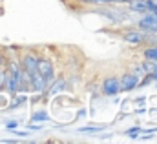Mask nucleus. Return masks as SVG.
Listing matches in <instances>:
<instances>
[{
  "label": "nucleus",
  "instance_id": "obj_1",
  "mask_svg": "<svg viewBox=\"0 0 157 144\" xmlns=\"http://www.w3.org/2000/svg\"><path fill=\"white\" fill-rule=\"evenodd\" d=\"M37 71L44 77V80L48 82V86L55 80V66L49 59H39L37 60Z\"/></svg>",
  "mask_w": 157,
  "mask_h": 144
},
{
  "label": "nucleus",
  "instance_id": "obj_2",
  "mask_svg": "<svg viewBox=\"0 0 157 144\" xmlns=\"http://www.w3.org/2000/svg\"><path fill=\"white\" fill-rule=\"evenodd\" d=\"M121 93V86H119V77H106L102 80V95L104 97H117Z\"/></svg>",
  "mask_w": 157,
  "mask_h": 144
},
{
  "label": "nucleus",
  "instance_id": "obj_3",
  "mask_svg": "<svg viewBox=\"0 0 157 144\" xmlns=\"http://www.w3.org/2000/svg\"><path fill=\"white\" fill-rule=\"evenodd\" d=\"M139 77L133 75V73H126L122 77H119V86H121V91H133L135 88H139Z\"/></svg>",
  "mask_w": 157,
  "mask_h": 144
},
{
  "label": "nucleus",
  "instance_id": "obj_4",
  "mask_svg": "<svg viewBox=\"0 0 157 144\" xmlns=\"http://www.w3.org/2000/svg\"><path fill=\"white\" fill-rule=\"evenodd\" d=\"M137 26H139V29H144V31H148V33H157V17L154 13H144L143 15V18L137 22Z\"/></svg>",
  "mask_w": 157,
  "mask_h": 144
},
{
  "label": "nucleus",
  "instance_id": "obj_5",
  "mask_svg": "<svg viewBox=\"0 0 157 144\" xmlns=\"http://www.w3.org/2000/svg\"><path fill=\"white\" fill-rule=\"evenodd\" d=\"M28 80H29V89H33L35 93H42L46 88H48V82L44 80V77L39 71H33L28 75Z\"/></svg>",
  "mask_w": 157,
  "mask_h": 144
},
{
  "label": "nucleus",
  "instance_id": "obj_6",
  "mask_svg": "<svg viewBox=\"0 0 157 144\" xmlns=\"http://www.w3.org/2000/svg\"><path fill=\"white\" fill-rule=\"evenodd\" d=\"M37 60H39V57L35 53H26L20 60V68L29 75V73L37 71Z\"/></svg>",
  "mask_w": 157,
  "mask_h": 144
},
{
  "label": "nucleus",
  "instance_id": "obj_7",
  "mask_svg": "<svg viewBox=\"0 0 157 144\" xmlns=\"http://www.w3.org/2000/svg\"><path fill=\"white\" fill-rule=\"evenodd\" d=\"M122 38H124L126 42H130V44H135V46H139V44H144V42H146V40H144V33H143V31H139V29H132V31L122 33Z\"/></svg>",
  "mask_w": 157,
  "mask_h": 144
},
{
  "label": "nucleus",
  "instance_id": "obj_8",
  "mask_svg": "<svg viewBox=\"0 0 157 144\" xmlns=\"http://www.w3.org/2000/svg\"><path fill=\"white\" fill-rule=\"evenodd\" d=\"M126 4H128V9L133 13H139V15L146 13V0H130Z\"/></svg>",
  "mask_w": 157,
  "mask_h": 144
},
{
  "label": "nucleus",
  "instance_id": "obj_9",
  "mask_svg": "<svg viewBox=\"0 0 157 144\" xmlns=\"http://www.w3.org/2000/svg\"><path fill=\"white\" fill-rule=\"evenodd\" d=\"M13 97H15V100H13V104H9V108H7V109H17L18 106H22V104L28 100V93H20V95H18V93H15Z\"/></svg>",
  "mask_w": 157,
  "mask_h": 144
},
{
  "label": "nucleus",
  "instance_id": "obj_10",
  "mask_svg": "<svg viewBox=\"0 0 157 144\" xmlns=\"http://www.w3.org/2000/svg\"><path fill=\"white\" fill-rule=\"evenodd\" d=\"M144 59L157 62V46H152V44H150V46L144 49Z\"/></svg>",
  "mask_w": 157,
  "mask_h": 144
},
{
  "label": "nucleus",
  "instance_id": "obj_11",
  "mask_svg": "<svg viewBox=\"0 0 157 144\" xmlns=\"http://www.w3.org/2000/svg\"><path fill=\"white\" fill-rule=\"evenodd\" d=\"M48 119H49V115H48V111H44V109L35 111V113L31 115V122H42V120H48Z\"/></svg>",
  "mask_w": 157,
  "mask_h": 144
},
{
  "label": "nucleus",
  "instance_id": "obj_12",
  "mask_svg": "<svg viewBox=\"0 0 157 144\" xmlns=\"http://www.w3.org/2000/svg\"><path fill=\"white\" fill-rule=\"evenodd\" d=\"M59 89H66V82H64V80H59L53 88H49V89H48V97L57 95V91H59Z\"/></svg>",
  "mask_w": 157,
  "mask_h": 144
},
{
  "label": "nucleus",
  "instance_id": "obj_13",
  "mask_svg": "<svg viewBox=\"0 0 157 144\" xmlns=\"http://www.w3.org/2000/svg\"><path fill=\"white\" fill-rule=\"evenodd\" d=\"M80 133H99L102 131V126H84V128H78Z\"/></svg>",
  "mask_w": 157,
  "mask_h": 144
},
{
  "label": "nucleus",
  "instance_id": "obj_14",
  "mask_svg": "<svg viewBox=\"0 0 157 144\" xmlns=\"http://www.w3.org/2000/svg\"><path fill=\"white\" fill-rule=\"evenodd\" d=\"M155 64H157V62H154V60H148V59H144V62H143L141 66H143L144 73H152L154 70H155Z\"/></svg>",
  "mask_w": 157,
  "mask_h": 144
},
{
  "label": "nucleus",
  "instance_id": "obj_15",
  "mask_svg": "<svg viewBox=\"0 0 157 144\" xmlns=\"http://www.w3.org/2000/svg\"><path fill=\"white\" fill-rule=\"evenodd\" d=\"M132 73H133V75H137L139 78H143V75H146L141 64H135V66H133V70H132Z\"/></svg>",
  "mask_w": 157,
  "mask_h": 144
},
{
  "label": "nucleus",
  "instance_id": "obj_16",
  "mask_svg": "<svg viewBox=\"0 0 157 144\" xmlns=\"http://www.w3.org/2000/svg\"><path fill=\"white\" fill-rule=\"evenodd\" d=\"M18 120H7V122H4V126H6V130H17L18 128Z\"/></svg>",
  "mask_w": 157,
  "mask_h": 144
},
{
  "label": "nucleus",
  "instance_id": "obj_17",
  "mask_svg": "<svg viewBox=\"0 0 157 144\" xmlns=\"http://www.w3.org/2000/svg\"><path fill=\"white\" fill-rule=\"evenodd\" d=\"M0 86L4 88V71H2V68H0Z\"/></svg>",
  "mask_w": 157,
  "mask_h": 144
},
{
  "label": "nucleus",
  "instance_id": "obj_18",
  "mask_svg": "<svg viewBox=\"0 0 157 144\" xmlns=\"http://www.w3.org/2000/svg\"><path fill=\"white\" fill-rule=\"evenodd\" d=\"M4 64H6V57H4V55H2V53H0V68H2V66H4Z\"/></svg>",
  "mask_w": 157,
  "mask_h": 144
},
{
  "label": "nucleus",
  "instance_id": "obj_19",
  "mask_svg": "<svg viewBox=\"0 0 157 144\" xmlns=\"http://www.w3.org/2000/svg\"><path fill=\"white\" fill-rule=\"evenodd\" d=\"M152 73H154V80H157V64H155V70H154Z\"/></svg>",
  "mask_w": 157,
  "mask_h": 144
},
{
  "label": "nucleus",
  "instance_id": "obj_20",
  "mask_svg": "<svg viewBox=\"0 0 157 144\" xmlns=\"http://www.w3.org/2000/svg\"><path fill=\"white\" fill-rule=\"evenodd\" d=\"M154 15H155V17H157V9H155V11H154Z\"/></svg>",
  "mask_w": 157,
  "mask_h": 144
},
{
  "label": "nucleus",
  "instance_id": "obj_21",
  "mask_svg": "<svg viewBox=\"0 0 157 144\" xmlns=\"http://www.w3.org/2000/svg\"><path fill=\"white\" fill-rule=\"evenodd\" d=\"M0 89H4V88H2V86H0Z\"/></svg>",
  "mask_w": 157,
  "mask_h": 144
},
{
  "label": "nucleus",
  "instance_id": "obj_22",
  "mask_svg": "<svg viewBox=\"0 0 157 144\" xmlns=\"http://www.w3.org/2000/svg\"><path fill=\"white\" fill-rule=\"evenodd\" d=\"M155 82H157V80H155Z\"/></svg>",
  "mask_w": 157,
  "mask_h": 144
}]
</instances>
